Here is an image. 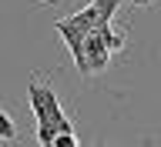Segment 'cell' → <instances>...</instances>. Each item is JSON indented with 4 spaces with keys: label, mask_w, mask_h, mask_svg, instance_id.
<instances>
[{
    "label": "cell",
    "mask_w": 161,
    "mask_h": 147,
    "mask_svg": "<svg viewBox=\"0 0 161 147\" xmlns=\"http://www.w3.org/2000/svg\"><path fill=\"white\" fill-rule=\"evenodd\" d=\"M0 140L10 144V140H17V120L10 117V110L0 107Z\"/></svg>",
    "instance_id": "277c9868"
},
{
    "label": "cell",
    "mask_w": 161,
    "mask_h": 147,
    "mask_svg": "<svg viewBox=\"0 0 161 147\" xmlns=\"http://www.w3.org/2000/svg\"><path fill=\"white\" fill-rule=\"evenodd\" d=\"M54 147H80L77 137H74V130H67V134H57L54 137Z\"/></svg>",
    "instance_id": "5b68a950"
},
{
    "label": "cell",
    "mask_w": 161,
    "mask_h": 147,
    "mask_svg": "<svg viewBox=\"0 0 161 147\" xmlns=\"http://www.w3.org/2000/svg\"><path fill=\"white\" fill-rule=\"evenodd\" d=\"M121 3H124V0H94V3H91L94 13H97V27H108L111 20H114V13H118Z\"/></svg>",
    "instance_id": "3957f363"
},
{
    "label": "cell",
    "mask_w": 161,
    "mask_h": 147,
    "mask_svg": "<svg viewBox=\"0 0 161 147\" xmlns=\"http://www.w3.org/2000/svg\"><path fill=\"white\" fill-rule=\"evenodd\" d=\"M131 3H134V7H151L154 0H131Z\"/></svg>",
    "instance_id": "8992f818"
},
{
    "label": "cell",
    "mask_w": 161,
    "mask_h": 147,
    "mask_svg": "<svg viewBox=\"0 0 161 147\" xmlns=\"http://www.w3.org/2000/svg\"><path fill=\"white\" fill-rule=\"evenodd\" d=\"M27 97H30V107H34L37 124H60V120H67V114L60 110V100L54 94V87H44L37 77L27 84Z\"/></svg>",
    "instance_id": "6da1fadb"
},
{
    "label": "cell",
    "mask_w": 161,
    "mask_h": 147,
    "mask_svg": "<svg viewBox=\"0 0 161 147\" xmlns=\"http://www.w3.org/2000/svg\"><path fill=\"white\" fill-rule=\"evenodd\" d=\"M57 34L64 40H67V47H70V57H74V64L80 67V60H84V40H87V34L74 24L70 17H64V20H57Z\"/></svg>",
    "instance_id": "7a4b0ae2"
}]
</instances>
